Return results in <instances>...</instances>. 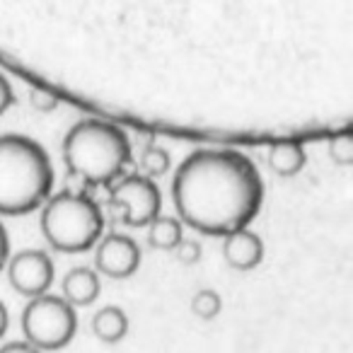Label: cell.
<instances>
[{
	"label": "cell",
	"instance_id": "6da1fadb",
	"mask_svg": "<svg viewBox=\"0 0 353 353\" xmlns=\"http://www.w3.org/2000/svg\"><path fill=\"white\" fill-rule=\"evenodd\" d=\"M179 221L211 237L245 230L261 211L264 182L259 170L237 150H196L172 179Z\"/></svg>",
	"mask_w": 353,
	"mask_h": 353
},
{
	"label": "cell",
	"instance_id": "7a4b0ae2",
	"mask_svg": "<svg viewBox=\"0 0 353 353\" xmlns=\"http://www.w3.org/2000/svg\"><path fill=\"white\" fill-rule=\"evenodd\" d=\"M54 189L49 152L17 133L0 136V216H27L46 203Z\"/></svg>",
	"mask_w": 353,
	"mask_h": 353
},
{
	"label": "cell",
	"instance_id": "3957f363",
	"mask_svg": "<svg viewBox=\"0 0 353 353\" xmlns=\"http://www.w3.org/2000/svg\"><path fill=\"white\" fill-rule=\"evenodd\" d=\"M63 162L92 187H112L131 162V143L119 126L99 119L78 121L63 138Z\"/></svg>",
	"mask_w": 353,
	"mask_h": 353
},
{
	"label": "cell",
	"instance_id": "277c9868",
	"mask_svg": "<svg viewBox=\"0 0 353 353\" xmlns=\"http://www.w3.org/2000/svg\"><path fill=\"white\" fill-rule=\"evenodd\" d=\"M39 225L56 252L80 254L97 245L104 230V218L88 194L61 192L46 199Z\"/></svg>",
	"mask_w": 353,
	"mask_h": 353
},
{
	"label": "cell",
	"instance_id": "5b68a950",
	"mask_svg": "<svg viewBox=\"0 0 353 353\" xmlns=\"http://www.w3.org/2000/svg\"><path fill=\"white\" fill-rule=\"evenodd\" d=\"M22 332L25 341L44 351H61L73 341L78 332V314L73 305L61 295H39L22 312Z\"/></svg>",
	"mask_w": 353,
	"mask_h": 353
},
{
	"label": "cell",
	"instance_id": "8992f818",
	"mask_svg": "<svg viewBox=\"0 0 353 353\" xmlns=\"http://www.w3.org/2000/svg\"><path fill=\"white\" fill-rule=\"evenodd\" d=\"M112 206L121 213V221L131 228H145L160 216L162 196L152 179L131 174L112 184Z\"/></svg>",
	"mask_w": 353,
	"mask_h": 353
},
{
	"label": "cell",
	"instance_id": "52a82bcc",
	"mask_svg": "<svg viewBox=\"0 0 353 353\" xmlns=\"http://www.w3.org/2000/svg\"><path fill=\"white\" fill-rule=\"evenodd\" d=\"M8 279H10V285L20 295L39 298L54 283V261L41 250L17 252L8 261Z\"/></svg>",
	"mask_w": 353,
	"mask_h": 353
},
{
	"label": "cell",
	"instance_id": "ba28073f",
	"mask_svg": "<svg viewBox=\"0 0 353 353\" xmlns=\"http://www.w3.org/2000/svg\"><path fill=\"white\" fill-rule=\"evenodd\" d=\"M94 266L109 279H131L141 266V247L128 235L112 232L94 245Z\"/></svg>",
	"mask_w": 353,
	"mask_h": 353
},
{
	"label": "cell",
	"instance_id": "9c48e42d",
	"mask_svg": "<svg viewBox=\"0 0 353 353\" xmlns=\"http://www.w3.org/2000/svg\"><path fill=\"white\" fill-rule=\"evenodd\" d=\"M223 256L235 271H252L264 261V242L252 230H237L225 237Z\"/></svg>",
	"mask_w": 353,
	"mask_h": 353
},
{
	"label": "cell",
	"instance_id": "30bf717a",
	"mask_svg": "<svg viewBox=\"0 0 353 353\" xmlns=\"http://www.w3.org/2000/svg\"><path fill=\"white\" fill-rule=\"evenodd\" d=\"M99 274L88 266H78V269H70L63 279V295L65 300L73 307H88L94 300L99 298Z\"/></svg>",
	"mask_w": 353,
	"mask_h": 353
},
{
	"label": "cell",
	"instance_id": "8fae6325",
	"mask_svg": "<svg viewBox=\"0 0 353 353\" xmlns=\"http://www.w3.org/2000/svg\"><path fill=\"white\" fill-rule=\"evenodd\" d=\"M307 155H305V148L295 141L276 143L269 150V167L279 176H295L298 172H303Z\"/></svg>",
	"mask_w": 353,
	"mask_h": 353
},
{
	"label": "cell",
	"instance_id": "7c38bea8",
	"mask_svg": "<svg viewBox=\"0 0 353 353\" xmlns=\"http://www.w3.org/2000/svg\"><path fill=\"white\" fill-rule=\"evenodd\" d=\"M92 332L99 341L104 343H119L128 334V317L121 307H102L92 317Z\"/></svg>",
	"mask_w": 353,
	"mask_h": 353
},
{
	"label": "cell",
	"instance_id": "4fadbf2b",
	"mask_svg": "<svg viewBox=\"0 0 353 353\" xmlns=\"http://www.w3.org/2000/svg\"><path fill=\"white\" fill-rule=\"evenodd\" d=\"M182 240H184V228L179 218L157 216L155 221L148 225V242H150V247H155V250L172 252Z\"/></svg>",
	"mask_w": 353,
	"mask_h": 353
},
{
	"label": "cell",
	"instance_id": "5bb4252c",
	"mask_svg": "<svg viewBox=\"0 0 353 353\" xmlns=\"http://www.w3.org/2000/svg\"><path fill=\"white\" fill-rule=\"evenodd\" d=\"M141 170H143V176H148V179L162 176L170 170V152L157 145L145 148V152L141 155Z\"/></svg>",
	"mask_w": 353,
	"mask_h": 353
},
{
	"label": "cell",
	"instance_id": "9a60e30c",
	"mask_svg": "<svg viewBox=\"0 0 353 353\" xmlns=\"http://www.w3.org/2000/svg\"><path fill=\"white\" fill-rule=\"evenodd\" d=\"M223 310V300L213 290H199L192 300V312L201 319H216Z\"/></svg>",
	"mask_w": 353,
	"mask_h": 353
},
{
	"label": "cell",
	"instance_id": "2e32d148",
	"mask_svg": "<svg viewBox=\"0 0 353 353\" xmlns=\"http://www.w3.org/2000/svg\"><path fill=\"white\" fill-rule=\"evenodd\" d=\"M329 157H332L336 165H343L348 167L353 162V141L348 133L343 136H336L329 141Z\"/></svg>",
	"mask_w": 353,
	"mask_h": 353
},
{
	"label": "cell",
	"instance_id": "e0dca14e",
	"mask_svg": "<svg viewBox=\"0 0 353 353\" xmlns=\"http://www.w3.org/2000/svg\"><path fill=\"white\" fill-rule=\"evenodd\" d=\"M172 252H176V259L182 261V264H187V266L196 264V261L201 259V245H199V242H194V240H182Z\"/></svg>",
	"mask_w": 353,
	"mask_h": 353
},
{
	"label": "cell",
	"instance_id": "ac0fdd59",
	"mask_svg": "<svg viewBox=\"0 0 353 353\" xmlns=\"http://www.w3.org/2000/svg\"><path fill=\"white\" fill-rule=\"evenodd\" d=\"M30 102H32V107L39 109V112H51V109H56V104H59L54 99V94L44 92V90H32Z\"/></svg>",
	"mask_w": 353,
	"mask_h": 353
},
{
	"label": "cell",
	"instance_id": "d6986e66",
	"mask_svg": "<svg viewBox=\"0 0 353 353\" xmlns=\"http://www.w3.org/2000/svg\"><path fill=\"white\" fill-rule=\"evenodd\" d=\"M12 102H15V92H12L10 83L0 75V114H6L12 107Z\"/></svg>",
	"mask_w": 353,
	"mask_h": 353
},
{
	"label": "cell",
	"instance_id": "ffe728a7",
	"mask_svg": "<svg viewBox=\"0 0 353 353\" xmlns=\"http://www.w3.org/2000/svg\"><path fill=\"white\" fill-rule=\"evenodd\" d=\"M8 259H10V237H8L6 225L0 223V271L6 269Z\"/></svg>",
	"mask_w": 353,
	"mask_h": 353
},
{
	"label": "cell",
	"instance_id": "44dd1931",
	"mask_svg": "<svg viewBox=\"0 0 353 353\" xmlns=\"http://www.w3.org/2000/svg\"><path fill=\"white\" fill-rule=\"evenodd\" d=\"M0 353H41V351L27 341H12V343H8V346L0 348Z\"/></svg>",
	"mask_w": 353,
	"mask_h": 353
},
{
	"label": "cell",
	"instance_id": "7402d4cb",
	"mask_svg": "<svg viewBox=\"0 0 353 353\" xmlns=\"http://www.w3.org/2000/svg\"><path fill=\"white\" fill-rule=\"evenodd\" d=\"M8 324H10V314H8L6 303L0 300V339H3V334L8 332Z\"/></svg>",
	"mask_w": 353,
	"mask_h": 353
}]
</instances>
